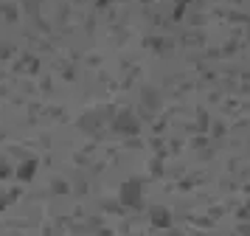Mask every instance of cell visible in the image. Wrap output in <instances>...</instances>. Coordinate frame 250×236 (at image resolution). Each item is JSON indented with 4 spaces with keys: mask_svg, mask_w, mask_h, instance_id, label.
<instances>
[{
    "mask_svg": "<svg viewBox=\"0 0 250 236\" xmlns=\"http://www.w3.org/2000/svg\"><path fill=\"white\" fill-rule=\"evenodd\" d=\"M121 197H124L126 205H135L138 197H141V186H138V180H129L124 186V191H121Z\"/></svg>",
    "mask_w": 250,
    "mask_h": 236,
    "instance_id": "cell-2",
    "label": "cell"
},
{
    "mask_svg": "<svg viewBox=\"0 0 250 236\" xmlns=\"http://www.w3.org/2000/svg\"><path fill=\"white\" fill-rule=\"evenodd\" d=\"M115 129H118V132H124V135L138 132V118L132 115V112H121V115L115 118Z\"/></svg>",
    "mask_w": 250,
    "mask_h": 236,
    "instance_id": "cell-1",
    "label": "cell"
},
{
    "mask_svg": "<svg viewBox=\"0 0 250 236\" xmlns=\"http://www.w3.org/2000/svg\"><path fill=\"white\" fill-rule=\"evenodd\" d=\"M152 216H155V225H166V219H169V214L158 211V208H155V214H152Z\"/></svg>",
    "mask_w": 250,
    "mask_h": 236,
    "instance_id": "cell-3",
    "label": "cell"
}]
</instances>
